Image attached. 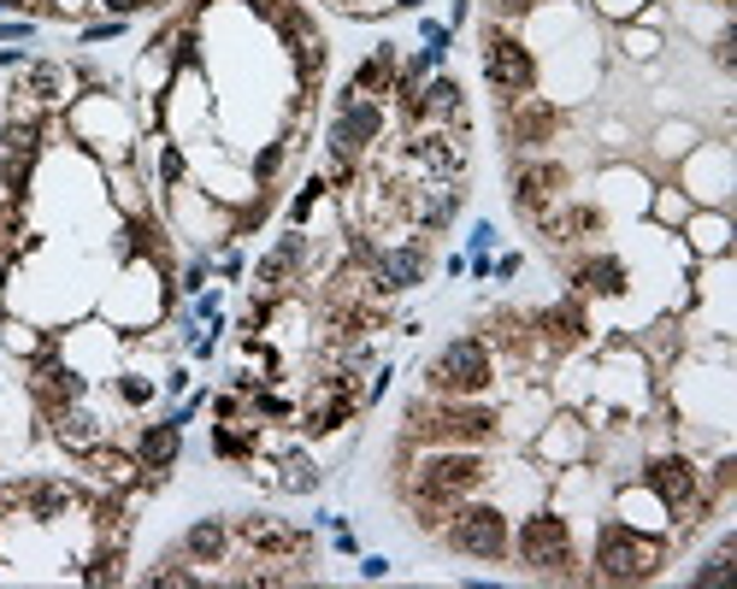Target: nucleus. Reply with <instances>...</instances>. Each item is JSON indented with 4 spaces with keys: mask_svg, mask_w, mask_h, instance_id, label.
<instances>
[{
    "mask_svg": "<svg viewBox=\"0 0 737 589\" xmlns=\"http://www.w3.org/2000/svg\"><path fill=\"white\" fill-rule=\"evenodd\" d=\"M278 490H289V495H313V490H319V466H313L307 454H289L283 466H278Z\"/></svg>",
    "mask_w": 737,
    "mask_h": 589,
    "instance_id": "obj_26",
    "label": "nucleus"
},
{
    "mask_svg": "<svg viewBox=\"0 0 737 589\" xmlns=\"http://www.w3.org/2000/svg\"><path fill=\"white\" fill-rule=\"evenodd\" d=\"M437 537H443V549H455L467 560H508L514 554V525L490 501H460L449 519H443Z\"/></svg>",
    "mask_w": 737,
    "mask_h": 589,
    "instance_id": "obj_3",
    "label": "nucleus"
},
{
    "mask_svg": "<svg viewBox=\"0 0 737 589\" xmlns=\"http://www.w3.org/2000/svg\"><path fill=\"white\" fill-rule=\"evenodd\" d=\"M119 401H124V407H148V401H154V383H148V378H119Z\"/></svg>",
    "mask_w": 737,
    "mask_h": 589,
    "instance_id": "obj_35",
    "label": "nucleus"
},
{
    "mask_svg": "<svg viewBox=\"0 0 737 589\" xmlns=\"http://www.w3.org/2000/svg\"><path fill=\"white\" fill-rule=\"evenodd\" d=\"M690 142H697V136H690L685 124H667V131H661V142H655V148H661V154H685Z\"/></svg>",
    "mask_w": 737,
    "mask_h": 589,
    "instance_id": "obj_36",
    "label": "nucleus"
},
{
    "mask_svg": "<svg viewBox=\"0 0 737 589\" xmlns=\"http://www.w3.org/2000/svg\"><path fill=\"white\" fill-rule=\"evenodd\" d=\"M230 530H237V537L254 549V560H307L313 554L307 530H295V525H283V519H266V513H249V519H237Z\"/></svg>",
    "mask_w": 737,
    "mask_h": 589,
    "instance_id": "obj_10",
    "label": "nucleus"
},
{
    "mask_svg": "<svg viewBox=\"0 0 737 589\" xmlns=\"http://www.w3.org/2000/svg\"><path fill=\"white\" fill-rule=\"evenodd\" d=\"M0 342H7V354H19V360H41V354H53V342L36 336V330L19 324V319L7 324V336H0Z\"/></svg>",
    "mask_w": 737,
    "mask_h": 589,
    "instance_id": "obj_28",
    "label": "nucleus"
},
{
    "mask_svg": "<svg viewBox=\"0 0 737 589\" xmlns=\"http://www.w3.org/2000/svg\"><path fill=\"white\" fill-rule=\"evenodd\" d=\"M726 578H732V549H720V554L702 560V572H697L690 584H726Z\"/></svg>",
    "mask_w": 737,
    "mask_h": 589,
    "instance_id": "obj_34",
    "label": "nucleus"
},
{
    "mask_svg": "<svg viewBox=\"0 0 737 589\" xmlns=\"http://www.w3.org/2000/svg\"><path fill=\"white\" fill-rule=\"evenodd\" d=\"M325 195H330V189H325V177H307V189L289 200V224H307V219H313V207H319Z\"/></svg>",
    "mask_w": 737,
    "mask_h": 589,
    "instance_id": "obj_31",
    "label": "nucleus"
},
{
    "mask_svg": "<svg viewBox=\"0 0 737 589\" xmlns=\"http://www.w3.org/2000/svg\"><path fill=\"white\" fill-rule=\"evenodd\" d=\"M213 454H219V459H249L254 454V425L219 419V425H213Z\"/></svg>",
    "mask_w": 737,
    "mask_h": 589,
    "instance_id": "obj_25",
    "label": "nucleus"
},
{
    "mask_svg": "<svg viewBox=\"0 0 737 589\" xmlns=\"http://www.w3.org/2000/svg\"><path fill=\"white\" fill-rule=\"evenodd\" d=\"M619 519H626L631 530H655V537H661V530L673 525V513H667V501H661V495L643 483V490H626V495H619Z\"/></svg>",
    "mask_w": 737,
    "mask_h": 589,
    "instance_id": "obj_20",
    "label": "nucleus"
},
{
    "mask_svg": "<svg viewBox=\"0 0 737 589\" xmlns=\"http://www.w3.org/2000/svg\"><path fill=\"white\" fill-rule=\"evenodd\" d=\"M626 53H631V60H655V53H661V36L649 30V24H631V30H626Z\"/></svg>",
    "mask_w": 737,
    "mask_h": 589,
    "instance_id": "obj_33",
    "label": "nucleus"
},
{
    "mask_svg": "<svg viewBox=\"0 0 737 589\" xmlns=\"http://www.w3.org/2000/svg\"><path fill=\"white\" fill-rule=\"evenodd\" d=\"M502 131H508V142L519 154H537L560 131V107H555V100H543L537 89L514 95V100H502Z\"/></svg>",
    "mask_w": 737,
    "mask_h": 589,
    "instance_id": "obj_8",
    "label": "nucleus"
},
{
    "mask_svg": "<svg viewBox=\"0 0 737 589\" xmlns=\"http://www.w3.org/2000/svg\"><path fill=\"white\" fill-rule=\"evenodd\" d=\"M484 77H490V89H496V100L537 89V60H531V48L496 19L484 24Z\"/></svg>",
    "mask_w": 737,
    "mask_h": 589,
    "instance_id": "obj_6",
    "label": "nucleus"
},
{
    "mask_svg": "<svg viewBox=\"0 0 737 589\" xmlns=\"http://www.w3.org/2000/svg\"><path fill=\"white\" fill-rule=\"evenodd\" d=\"M130 454L142 459V483H166V471L178 466V454H183V425L178 419H160V425H142L136 430V442H130Z\"/></svg>",
    "mask_w": 737,
    "mask_h": 589,
    "instance_id": "obj_11",
    "label": "nucleus"
},
{
    "mask_svg": "<svg viewBox=\"0 0 737 589\" xmlns=\"http://www.w3.org/2000/svg\"><path fill=\"white\" fill-rule=\"evenodd\" d=\"M396 7H408V12H413V7H425V0H396Z\"/></svg>",
    "mask_w": 737,
    "mask_h": 589,
    "instance_id": "obj_41",
    "label": "nucleus"
},
{
    "mask_svg": "<svg viewBox=\"0 0 737 589\" xmlns=\"http://www.w3.org/2000/svg\"><path fill=\"white\" fill-rule=\"evenodd\" d=\"M360 572H366V578H389V560L372 554V560H360Z\"/></svg>",
    "mask_w": 737,
    "mask_h": 589,
    "instance_id": "obj_40",
    "label": "nucleus"
},
{
    "mask_svg": "<svg viewBox=\"0 0 737 589\" xmlns=\"http://www.w3.org/2000/svg\"><path fill=\"white\" fill-rule=\"evenodd\" d=\"M242 413H249L242 395H213V419H242Z\"/></svg>",
    "mask_w": 737,
    "mask_h": 589,
    "instance_id": "obj_37",
    "label": "nucleus"
},
{
    "mask_svg": "<svg viewBox=\"0 0 737 589\" xmlns=\"http://www.w3.org/2000/svg\"><path fill=\"white\" fill-rule=\"evenodd\" d=\"M195 7H213V0H195Z\"/></svg>",
    "mask_w": 737,
    "mask_h": 589,
    "instance_id": "obj_43",
    "label": "nucleus"
},
{
    "mask_svg": "<svg viewBox=\"0 0 737 589\" xmlns=\"http://www.w3.org/2000/svg\"><path fill=\"white\" fill-rule=\"evenodd\" d=\"M65 89H71V71H65V65H53V60H36L31 71H24V83H19L12 95H31L36 107H60Z\"/></svg>",
    "mask_w": 737,
    "mask_h": 589,
    "instance_id": "obj_21",
    "label": "nucleus"
},
{
    "mask_svg": "<svg viewBox=\"0 0 737 589\" xmlns=\"http://www.w3.org/2000/svg\"><path fill=\"white\" fill-rule=\"evenodd\" d=\"M560 189H567V165L560 160H525L514 171V207L525 212V219H537Z\"/></svg>",
    "mask_w": 737,
    "mask_h": 589,
    "instance_id": "obj_12",
    "label": "nucleus"
},
{
    "mask_svg": "<svg viewBox=\"0 0 737 589\" xmlns=\"http://www.w3.org/2000/svg\"><path fill=\"white\" fill-rule=\"evenodd\" d=\"M283 160H289V142H271V148H259L254 160H249V171H254V183H271L283 171Z\"/></svg>",
    "mask_w": 737,
    "mask_h": 589,
    "instance_id": "obj_30",
    "label": "nucleus"
},
{
    "mask_svg": "<svg viewBox=\"0 0 737 589\" xmlns=\"http://www.w3.org/2000/svg\"><path fill=\"white\" fill-rule=\"evenodd\" d=\"M19 495H24V513L48 525L77 501V483H65V478H19Z\"/></svg>",
    "mask_w": 737,
    "mask_h": 589,
    "instance_id": "obj_16",
    "label": "nucleus"
},
{
    "mask_svg": "<svg viewBox=\"0 0 737 589\" xmlns=\"http://www.w3.org/2000/svg\"><path fill=\"white\" fill-rule=\"evenodd\" d=\"M384 124H389L384 100L342 89V95H337V112H330V131H325L330 160H354V165H360V160L372 154V142H384Z\"/></svg>",
    "mask_w": 737,
    "mask_h": 589,
    "instance_id": "obj_4",
    "label": "nucleus"
},
{
    "mask_svg": "<svg viewBox=\"0 0 737 589\" xmlns=\"http://www.w3.org/2000/svg\"><path fill=\"white\" fill-rule=\"evenodd\" d=\"M24 383H31V395H36V407H41V413L71 407V401H83V390H89V383H83L71 366H60L53 354H41V360H31V378H24Z\"/></svg>",
    "mask_w": 737,
    "mask_h": 589,
    "instance_id": "obj_13",
    "label": "nucleus"
},
{
    "mask_svg": "<svg viewBox=\"0 0 737 589\" xmlns=\"http://www.w3.org/2000/svg\"><path fill=\"white\" fill-rule=\"evenodd\" d=\"M708 7H720V12H726V7H732V0H708Z\"/></svg>",
    "mask_w": 737,
    "mask_h": 589,
    "instance_id": "obj_42",
    "label": "nucleus"
},
{
    "mask_svg": "<svg viewBox=\"0 0 737 589\" xmlns=\"http://www.w3.org/2000/svg\"><path fill=\"white\" fill-rule=\"evenodd\" d=\"M596 578L602 584H643L661 572V560H667V542L655 537V530H631L626 519H602L596 525Z\"/></svg>",
    "mask_w": 737,
    "mask_h": 589,
    "instance_id": "obj_1",
    "label": "nucleus"
},
{
    "mask_svg": "<svg viewBox=\"0 0 737 589\" xmlns=\"http://www.w3.org/2000/svg\"><path fill=\"white\" fill-rule=\"evenodd\" d=\"M154 171H160V189H183V177H190V160H183L178 142H160V154H154Z\"/></svg>",
    "mask_w": 737,
    "mask_h": 589,
    "instance_id": "obj_29",
    "label": "nucleus"
},
{
    "mask_svg": "<svg viewBox=\"0 0 737 589\" xmlns=\"http://www.w3.org/2000/svg\"><path fill=\"white\" fill-rule=\"evenodd\" d=\"M425 383H431V395H443V401H472L496 383V354H490L484 336H455L449 348L425 366Z\"/></svg>",
    "mask_w": 737,
    "mask_h": 589,
    "instance_id": "obj_2",
    "label": "nucleus"
},
{
    "mask_svg": "<svg viewBox=\"0 0 737 589\" xmlns=\"http://www.w3.org/2000/svg\"><path fill=\"white\" fill-rule=\"evenodd\" d=\"M148 584H154V589H195L201 578L190 572V554H183V549H166L160 566L148 572Z\"/></svg>",
    "mask_w": 737,
    "mask_h": 589,
    "instance_id": "obj_24",
    "label": "nucleus"
},
{
    "mask_svg": "<svg viewBox=\"0 0 737 589\" xmlns=\"http://www.w3.org/2000/svg\"><path fill=\"white\" fill-rule=\"evenodd\" d=\"M396 65H401L396 41H378V53H372V60H360V65H354L349 89H354V95H372V100H384L389 89H396Z\"/></svg>",
    "mask_w": 737,
    "mask_h": 589,
    "instance_id": "obj_18",
    "label": "nucleus"
},
{
    "mask_svg": "<svg viewBox=\"0 0 737 589\" xmlns=\"http://www.w3.org/2000/svg\"><path fill=\"white\" fill-rule=\"evenodd\" d=\"M31 171H36V160H19V154H7L0 160V189H7V200H31Z\"/></svg>",
    "mask_w": 737,
    "mask_h": 589,
    "instance_id": "obj_27",
    "label": "nucleus"
},
{
    "mask_svg": "<svg viewBox=\"0 0 737 589\" xmlns=\"http://www.w3.org/2000/svg\"><path fill=\"white\" fill-rule=\"evenodd\" d=\"M655 219H661V224H685V219H690V195H685V189H661V195H655Z\"/></svg>",
    "mask_w": 737,
    "mask_h": 589,
    "instance_id": "obj_32",
    "label": "nucleus"
},
{
    "mask_svg": "<svg viewBox=\"0 0 737 589\" xmlns=\"http://www.w3.org/2000/svg\"><path fill=\"white\" fill-rule=\"evenodd\" d=\"M95 7H107L112 19H130V12H142V7H148V0H95Z\"/></svg>",
    "mask_w": 737,
    "mask_h": 589,
    "instance_id": "obj_39",
    "label": "nucleus"
},
{
    "mask_svg": "<svg viewBox=\"0 0 737 589\" xmlns=\"http://www.w3.org/2000/svg\"><path fill=\"white\" fill-rule=\"evenodd\" d=\"M578 449H584V425L578 419H555V430L537 442V454L548 459V466H567V459H578Z\"/></svg>",
    "mask_w": 737,
    "mask_h": 589,
    "instance_id": "obj_23",
    "label": "nucleus"
},
{
    "mask_svg": "<svg viewBox=\"0 0 737 589\" xmlns=\"http://www.w3.org/2000/svg\"><path fill=\"white\" fill-rule=\"evenodd\" d=\"M572 283L578 295H619L626 290V266L614 254H584V260H572Z\"/></svg>",
    "mask_w": 737,
    "mask_h": 589,
    "instance_id": "obj_19",
    "label": "nucleus"
},
{
    "mask_svg": "<svg viewBox=\"0 0 737 589\" xmlns=\"http://www.w3.org/2000/svg\"><path fill=\"white\" fill-rule=\"evenodd\" d=\"M48 419H53V442H60L65 454H77V459L100 442V419H95V413H83L77 401H71V407H53Z\"/></svg>",
    "mask_w": 737,
    "mask_h": 589,
    "instance_id": "obj_17",
    "label": "nucleus"
},
{
    "mask_svg": "<svg viewBox=\"0 0 737 589\" xmlns=\"http://www.w3.org/2000/svg\"><path fill=\"white\" fill-rule=\"evenodd\" d=\"M531 330H537L543 348H572V342H584V330H590L584 295H567V300H555V307L531 312Z\"/></svg>",
    "mask_w": 737,
    "mask_h": 589,
    "instance_id": "obj_14",
    "label": "nucleus"
},
{
    "mask_svg": "<svg viewBox=\"0 0 737 589\" xmlns=\"http://www.w3.org/2000/svg\"><path fill=\"white\" fill-rule=\"evenodd\" d=\"M514 554H519V566L537 572V578H572V566H578L572 530L560 513H531V519L514 530Z\"/></svg>",
    "mask_w": 737,
    "mask_h": 589,
    "instance_id": "obj_5",
    "label": "nucleus"
},
{
    "mask_svg": "<svg viewBox=\"0 0 737 589\" xmlns=\"http://www.w3.org/2000/svg\"><path fill=\"white\" fill-rule=\"evenodd\" d=\"M183 290H190V295H201V290H207V260H195L190 271H183Z\"/></svg>",
    "mask_w": 737,
    "mask_h": 589,
    "instance_id": "obj_38",
    "label": "nucleus"
},
{
    "mask_svg": "<svg viewBox=\"0 0 737 589\" xmlns=\"http://www.w3.org/2000/svg\"><path fill=\"white\" fill-rule=\"evenodd\" d=\"M307 260H313V242H307V230H301V224H295V230H283V236H278V242H271V248L254 260V290L278 300V295L289 290V283H301V271H307Z\"/></svg>",
    "mask_w": 737,
    "mask_h": 589,
    "instance_id": "obj_9",
    "label": "nucleus"
},
{
    "mask_svg": "<svg viewBox=\"0 0 737 589\" xmlns=\"http://www.w3.org/2000/svg\"><path fill=\"white\" fill-rule=\"evenodd\" d=\"M230 542H237V530H230L225 519H195L190 530H183L178 549L195 560V566H225L230 560Z\"/></svg>",
    "mask_w": 737,
    "mask_h": 589,
    "instance_id": "obj_15",
    "label": "nucleus"
},
{
    "mask_svg": "<svg viewBox=\"0 0 737 589\" xmlns=\"http://www.w3.org/2000/svg\"><path fill=\"white\" fill-rule=\"evenodd\" d=\"M83 459H89V466L100 471V478H107L112 483V490H130V483H136L142 478V459L136 454H130V449H107V442H95V449L89 454H83Z\"/></svg>",
    "mask_w": 737,
    "mask_h": 589,
    "instance_id": "obj_22",
    "label": "nucleus"
},
{
    "mask_svg": "<svg viewBox=\"0 0 737 589\" xmlns=\"http://www.w3.org/2000/svg\"><path fill=\"white\" fill-rule=\"evenodd\" d=\"M425 271H431V242L425 236H408V242H396V248H378V260H372V271H366V295L389 300V295L413 290V283H425Z\"/></svg>",
    "mask_w": 737,
    "mask_h": 589,
    "instance_id": "obj_7",
    "label": "nucleus"
}]
</instances>
